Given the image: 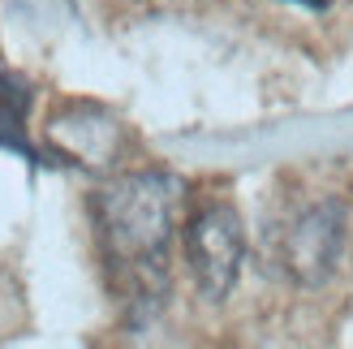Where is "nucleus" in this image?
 <instances>
[{
    "label": "nucleus",
    "instance_id": "nucleus-1",
    "mask_svg": "<svg viewBox=\"0 0 353 349\" xmlns=\"http://www.w3.org/2000/svg\"><path fill=\"white\" fill-rule=\"evenodd\" d=\"M185 181L164 168L125 172L91 195V220L108 268L117 272L121 293L134 319H147L164 306V259L176 229Z\"/></svg>",
    "mask_w": 353,
    "mask_h": 349
},
{
    "label": "nucleus",
    "instance_id": "nucleus-2",
    "mask_svg": "<svg viewBox=\"0 0 353 349\" xmlns=\"http://www.w3.org/2000/svg\"><path fill=\"white\" fill-rule=\"evenodd\" d=\"M185 263L207 302H224L233 293L245 263V229L228 203H211L185 224Z\"/></svg>",
    "mask_w": 353,
    "mask_h": 349
},
{
    "label": "nucleus",
    "instance_id": "nucleus-3",
    "mask_svg": "<svg viewBox=\"0 0 353 349\" xmlns=\"http://www.w3.org/2000/svg\"><path fill=\"white\" fill-rule=\"evenodd\" d=\"M345 237H349V212L341 199H319L306 212H297L293 224L285 229L280 241V263L297 285L319 289L332 281V272L341 268L345 255Z\"/></svg>",
    "mask_w": 353,
    "mask_h": 349
},
{
    "label": "nucleus",
    "instance_id": "nucleus-4",
    "mask_svg": "<svg viewBox=\"0 0 353 349\" xmlns=\"http://www.w3.org/2000/svg\"><path fill=\"white\" fill-rule=\"evenodd\" d=\"M52 143L61 147L65 160L86 164V168H108L121 151V121L95 103H65L52 117Z\"/></svg>",
    "mask_w": 353,
    "mask_h": 349
},
{
    "label": "nucleus",
    "instance_id": "nucleus-5",
    "mask_svg": "<svg viewBox=\"0 0 353 349\" xmlns=\"http://www.w3.org/2000/svg\"><path fill=\"white\" fill-rule=\"evenodd\" d=\"M17 9H22L34 26H48V22H57V17H74V0H17Z\"/></svg>",
    "mask_w": 353,
    "mask_h": 349
},
{
    "label": "nucleus",
    "instance_id": "nucleus-6",
    "mask_svg": "<svg viewBox=\"0 0 353 349\" xmlns=\"http://www.w3.org/2000/svg\"><path fill=\"white\" fill-rule=\"evenodd\" d=\"M293 5H306V9H327V0H293Z\"/></svg>",
    "mask_w": 353,
    "mask_h": 349
}]
</instances>
